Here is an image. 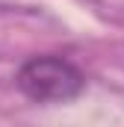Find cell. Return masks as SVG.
Segmentation results:
<instances>
[{"label":"cell","instance_id":"obj_1","mask_svg":"<svg viewBox=\"0 0 124 127\" xmlns=\"http://www.w3.org/2000/svg\"><path fill=\"white\" fill-rule=\"evenodd\" d=\"M15 86L32 103H68L86 89V74L65 56L41 53L18 68Z\"/></svg>","mask_w":124,"mask_h":127}]
</instances>
